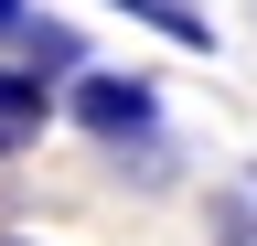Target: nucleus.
Returning <instances> with one entry per match:
<instances>
[{
	"instance_id": "1",
	"label": "nucleus",
	"mask_w": 257,
	"mask_h": 246,
	"mask_svg": "<svg viewBox=\"0 0 257 246\" xmlns=\"http://www.w3.org/2000/svg\"><path fill=\"white\" fill-rule=\"evenodd\" d=\"M64 118H75L86 139H107V150H140V139H161V86L118 75V65H86L64 86Z\"/></svg>"
},
{
	"instance_id": "2",
	"label": "nucleus",
	"mask_w": 257,
	"mask_h": 246,
	"mask_svg": "<svg viewBox=\"0 0 257 246\" xmlns=\"http://www.w3.org/2000/svg\"><path fill=\"white\" fill-rule=\"evenodd\" d=\"M43 118H54V86L32 65H0V161H22V150L43 139Z\"/></svg>"
},
{
	"instance_id": "3",
	"label": "nucleus",
	"mask_w": 257,
	"mask_h": 246,
	"mask_svg": "<svg viewBox=\"0 0 257 246\" xmlns=\"http://www.w3.org/2000/svg\"><path fill=\"white\" fill-rule=\"evenodd\" d=\"M107 11L150 22V33H161V43H182V54H214V22L193 11V0H107Z\"/></svg>"
},
{
	"instance_id": "4",
	"label": "nucleus",
	"mask_w": 257,
	"mask_h": 246,
	"mask_svg": "<svg viewBox=\"0 0 257 246\" xmlns=\"http://www.w3.org/2000/svg\"><path fill=\"white\" fill-rule=\"evenodd\" d=\"M22 54H32V75H86V65H75V54H86V43H75V22H43V11H32Z\"/></svg>"
},
{
	"instance_id": "5",
	"label": "nucleus",
	"mask_w": 257,
	"mask_h": 246,
	"mask_svg": "<svg viewBox=\"0 0 257 246\" xmlns=\"http://www.w3.org/2000/svg\"><path fill=\"white\" fill-rule=\"evenodd\" d=\"M204 225H214V246H257V182H225Z\"/></svg>"
},
{
	"instance_id": "6",
	"label": "nucleus",
	"mask_w": 257,
	"mask_h": 246,
	"mask_svg": "<svg viewBox=\"0 0 257 246\" xmlns=\"http://www.w3.org/2000/svg\"><path fill=\"white\" fill-rule=\"evenodd\" d=\"M32 33V0H0V43H22Z\"/></svg>"
},
{
	"instance_id": "7",
	"label": "nucleus",
	"mask_w": 257,
	"mask_h": 246,
	"mask_svg": "<svg viewBox=\"0 0 257 246\" xmlns=\"http://www.w3.org/2000/svg\"><path fill=\"white\" fill-rule=\"evenodd\" d=\"M0 246H43V235H0Z\"/></svg>"
},
{
	"instance_id": "8",
	"label": "nucleus",
	"mask_w": 257,
	"mask_h": 246,
	"mask_svg": "<svg viewBox=\"0 0 257 246\" xmlns=\"http://www.w3.org/2000/svg\"><path fill=\"white\" fill-rule=\"evenodd\" d=\"M246 182H257V171H246Z\"/></svg>"
}]
</instances>
